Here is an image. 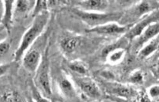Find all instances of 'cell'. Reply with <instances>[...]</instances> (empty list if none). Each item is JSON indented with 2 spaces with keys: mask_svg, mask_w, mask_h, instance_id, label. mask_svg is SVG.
Segmentation results:
<instances>
[{
  "mask_svg": "<svg viewBox=\"0 0 159 102\" xmlns=\"http://www.w3.org/2000/svg\"><path fill=\"white\" fill-rule=\"evenodd\" d=\"M49 15L47 12H42L36 16L33 24L23 36L21 43L15 52L16 61L20 60L21 56L34 40L41 34L48 21Z\"/></svg>",
  "mask_w": 159,
  "mask_h": 102,
  "instance_id": "6da1fadb",
  "label": "cell"
},
{
  "mask_svg": "<svg viewBox=\"0 0 159 102\" xmlns=\"http://www.w3.org/2000/svg\"><path fill=\"white\" fill-rule=\"evenodd\" d=\"M73 13L93 28L119 20L123 16L122 12L110 13H97L74 9Z\"/></svg>",
  "mask_w": 159,
  "mask_h": 102,
  "instance_id": "7a4b0ae2",
  "label": "cell"
},
{
  "mask_svg": "<svg viewBox=\"0 0 159 102\" xmlns=\"http://www.w3.org/2000/svg\"><path fill=\"white\" fill-rule=\"evenodd\" d=\"M133 25L120 26L115 23H108L102 26L92 28L86 31L87 33H94L98 34L104 35H118L122 34L130 29Z\"/></svg>",
  "mask_w": 159,
  "mask_h": 102,
  "instance_id": "3957f363",
  "label": "cell"
},
{
  "mask_svg": "<svg viewBox=\"0 0 159 102\" xmlns=\"http://www.w3.org/2000/svg\"><path fill=\"white\" fill-rule=\"evenodd\" d=\"M159 20V10L155 11L141 21H139L136 25L133 27L125 34V37L132 40L137 36H140L143 31L146 27L150 25L153 22H157Z\"/></svg>",
  "mask_w": 159,
  "mask_h": 102,
  "instance_id": "277c9868",
  "label": "cell"
},
{
  "mask_svg": "<svg viewBox=\"0 0 159 102\" xmlns=\"http://www.w3.org/2000/svg\"><path fill=\"white\" fill-rule=\"evenodd\" d=\"M41 55L37 50L29 51L23 59V65L30 72L36 70L40 63Z\"/></svg>",
  "mask_w": 159,
  "mask_h": 102,
  "instance_id": "5b68a950",
  "label": "cell"
},
{
  "mask_svg": "<svg viewBox=\"0 0 159 102\" xmlns=\"http://www.w3.org/2000/svg\"><path fill=\"white\" fill-rule=\"evenodd\" d=\"M159 33V22L156 24L150 25L148 27L145 32L142 35H140V37L136 41L135 44L134 46L133 49L135 50H138L140 47L142 46L143 44L148 40L153 38L155 35H157Z\"/></svg>",
  "mask_w": 159,
  "mask_h": 102,
  "instance_id": "8992f818",
  "label": "cell"
},
{
  "mask_svg": "<svg viewBox=\"0 0 159 102\" xmlns=\"http://www.w3.org/2000/svg\"><path fill=\"white\" fill-rule=\"evenodd\" d=\"M81 90L89 97L97 98L100 96V92L97 86L93 81L84 80L80 83Z\"/></svg>",
  "mask_w": 159,
  "mask_h": 102,
  "instance_id": "52a82bcc",
  "label": "cell"
},
{
  "mask_svg": "<svg viewBox=\"0 0 159 102\" xmlns=\"http://www.w3.org/2000/svg\"><path fill=\"white\" fill-rule=\"evenodd\" d=\"M107 2L101 0H89L80 3V5L85 10L100 11L105 9L107 6Z\"/></svg>",
  "mask_w": 159,
  "mask_h": 102,
  "instance_id": "ba28073f",
  "label": "cell"
},
{
  "mask_svg": "<svg viewBox=\"0 0 159 102\" xmlns=\"http://www.w3.org/2000/svg\"><path fill=\"white\" fill-rule=\"evenodd\" d=\"M129 40L124 37L119 40L116 42L111 44L105 47L102 51V57H106L111 54L112 52L118 50L119 49L123 48L124 47L127 46Z\"/></svg>",
  "mask_w": 159,
  "mask_h": 102,
  "instance_id": "9c48e42d",
  "label": "cell"
},
{
  "mask_svg": "<svg viewBox=\"0 0 159 102\" xmlns=\"http://www.w3.org/2000/svg\"><path fill=\"white\" fill-rule=\"evenodd\" d=\"M39 82L45 92L47 95H51L52 94L51 85L49 75L47 71H44L40 74L39 78Z\"/></svg>",
  "mask_w": 159,
  "mask_h": 102,
  "instance_id": "30bf717a",
  "label": "cell"
},
{
  "mask_svg": "<svg viewBox=\"0 0 159 102\" xmlns=\"http://www.w3.org/2000/svg\"><path fill=\"white\" fill-rule=\"evenodd\" d=\"M4 2L5 10L2 22L6 28H8L12 19V7L14 1H5Z\"/></svg>",
  "mask_w": 159,
  "mask_h": 102,
  "instance_id": "8fae6325",
  "label": "cell"
},
{
  "mask_svg": "<svg viewBox=\"0 0 159 102\" xmlns=\"http://www.w3.org/2000/svg\"><path fill=\"white\" fill-rule=\"evenodd\" d=\"M152 8L151 3L148 1H143L137 6L134 11L133 19H136L145 13L149 12Z\"/></svg>",
  "mask_w": 159,
  "mask_h": 102,
  "instance_id": "7c38bea8",
  "label": "cell"
},
{
  "mask_svg": "<svg viewBox=\"0 0 159 102\" xmlns=\"http://www.w3.org/2000/svg\"><path fill=\"white\" fill-rule=\"evenodd\" d=\"M79 41L76 38H70L63 41L62 48L68 52H71L75 50L79 44Z\"/></svg>",
  "mask_w": 159,
  "mask_h": 102,
  "instance_id": "4fadbf2b",
  "label": "cell"
},
{
  "mask_svg": "<svg viewBox=\"0 0 159 102\" xmlns=\"http://www.w3.org/2000/svg\"><path fill=\"white\" fill-rule=\"evenodd\" d=\"M158 47V42L156 41H152L148 45L139 53V57L141 58H144L147 57L152 53L153 51L157 49Z\"/></svg>",
  "mask_w": 159,
  "mask_h": 102,
  "instance_id": "5bb4252c",
  "label": "cell"
},
{
  "mask_svg": "<svg viewBox=\"0 0 159 102\" xmlns=\"http://www.w3.org/2000/svg\"><path fill=\"white\" fill-rule=\"evenodd\" d=\"M115 93L121 97L129 98L134 95V91L131 89L124 86H119L114 90Z\"/></svg>",
  "mask_w": 159,
  "mask_h": 102,
  "instance_id": "9a60e30c",
  "label": "cell"
},
{
  "mask_svg": "<svg viewBox=\"0 0 159 102\" xmlns=\"http://www.w3.org/2000/svg\"><path fill=\"white\" fill-rule=\"evenodd\" d=\"M47 9V2L46 1H37L35 8L34 11L32 16H37L39 15V13L42 12L43 10H46Z\"/></svg>",
  "mask_w": 159,
  "mask_h": 102,
  "instance_id": "2e32d148",
  "label": "cell"
},
{
  "mask_svg": "<svg viewBox=\"0 0 159 102\" xmlns=\"http://www.w3.org/2000/svg\"><path fill=\"white\" fill-rule=\"evenodd\" d=\"M70 67L72 71L81 74H85L87 72V69L85 66L80 63H74L71 64L70 65Z\"/></svg>",
  "mask_w": 159,
  "mask_h": 102,
  "instance_id": "e0dca14e",
  "label": "cell"
},
{
  "mask_svg": "<svg viewBox=\"0 0 159 102\" xmlns=\"http://www.w3.org/2000/svg\"><path fill=\"white\" fill-rule=\"evenodd\" d=\"M60 86L62 90L66 93H70L72 90V86L69 80L64 79L60 83Z\"/></svg>",
  "mask_w": 159,
  "mask_h": 102,
  "instance_id": "ac0fdd59",
  "label": "cell"
},
{
  "mask_svg": "<svg viewBox=\"0 0 159 102\" xmlns=\"http://www.w3.org/2000/svg\"><path fill=\"white\" fill-rule=\"evenodd\" d=\"M6 102H21L20 96L16 93L8 94L5 97Z\"/></svg>",
  "mask_w": 159,
  "mask_h": 102,
  "instance_id": "d6986e66",
  "label": "cell"
},
{
  "mask_svg": "<svg viewBox=\"0 0 159 102\" xmlns=\"http://www.w3.org/2000/svg\"><path fill=\"white\" fill-rule=\"evenodd\" d=\"M143 76L141 72H137L134 73L131 77L130 80L134 84H142L143 82Z\"/></svg>",
  "mask_w": 159,
  "mask_h": 102,
  "instance_id": "ffe728a7",
  "label": "cell"
},
{
  "mask_svg": "<svg viewBox=\"0 0 159 102\" xmlns=\"http://www.w3.org/2000/svg\"><path fill=\"white\" fill-rule=\"evenodd\" d=\"M113 53L110 56V60L113 62L117 61L120 60L124 52V50H121L120 51H116L113 52Z\"/></svg>",
  "mask_w": 159,
  "mask_h": 102,
  "instance_id": "44dd1931",
  "label": "cell"
},
{
  "mask_svg": "<svg viewBox=\"0 0 159 102\" xmlns=\"http://www.w3.org/2000/svg\"><path fill=\"white\" fill-rule=\"evenodd\" d=\"M17 9L20 12H25L28 7L27 1H18L16 5Z\"/></svg>",
  "mask_w": 159,
  "mask_h": 102,
  "instance_id": "7402d4cb",
  "label": "cell"
},
{
  "mask_svg": "<svg viewBox=\"0 0 159 102\" xmlns=\"http://www.w3.org/2000/svg\"><path fill=\"white\" fill-rule=\"evenodd\" d=\"M33 98L35 102H49L48 100L43 97L36 90H34Z\"/></svg>",
  "mask_w": 159,
  "mask_h": 102,
  "instance_id": "603a6c76",
  "label": "cell"
},
{
  "mask_svg": "<svg viewBox=\"0 0 159 102\" xmlns=\"http://www.w3.org/2000/svg\"><path fill=\"white\" fill-rule=\"evenodd\" d=\"M10 45L7 42L1 43L0 44V55L1 57L4 56L8 51L10 48Z\"/></svg>",
  "mask_w": 159,
  "mask_h": 102,
  "instance_id": "cb8c5ba5",
  "label": "cell"
},
{
  "mask_svg": "<svg viewBox=\"0 0 159 102\" xmlns=\"http://www.w3.org/2000/svg\"><path fill=\"white\" fill-rule=\"evenodd\" d=\"M138 100L139 102H152L149 99L148 95L145 92L142 91L138 95Z\"/></svg>",
  "mask_w": 159,
  "mask_h": 102,
  "instance_id": "d4e9b609",
  "label": "cell"
},
{
  "mask_svg": "<svg viewBox=\"0 0 159 102\" xmlns=\"http://www.w3.org/2000/svg\"><path fill=\"white\" fill-rule=\"evenodd\" d=\"M149 94L152 98H156L159 96V86H155L150 89Z\"/></svg>",
  "mask_w": 159,
  "mask_h": 102,
  "instance_id": "484cf974",
  "label": "cell"
},
{
  "mask_svg": "<svg viewBox=\"0 0 159 102\" xmlns=\"http://www.w3.org/2000/svg\"><path fill=\"white\" fill-rule=\"evenodd\" d=\"M154 73L156 76L159 78V65H158L154 70Z\"/></svg>",
  "mask_w": 159,
  "mask_h": 102,
  "instance_id": "4316f807",
  "label": "cell"
},
{
  "mask_svg": "<svg viewBox=\"0 0 159 102\" xmlns=\"http://www.w3.org/2000/svg\"><path fill=\"white\" fill-rule=\"evenodd\" d=\"M29 102H35L34 101H33V100H30L29 101Z\"/></svg>",
  "mask_w": 159,
  "mask_h": 102,
  "instance_id": "83f0119b",
  "label": "cell"
}]
</instances>
